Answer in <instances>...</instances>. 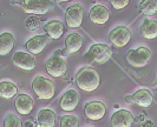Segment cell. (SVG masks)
I'll return each instance as SVG.
<instances>
[{
    "label": "cell",
    "mask_w": 157,
    "mask_h": 127,
    "mask_svg": "<svg viewBox=\"0 0 157 127\" xmlns=\"http://www.w3.org/2000/svg\"><path fill=\"white\" fill-rule=\"evenodd\" d=\"M89 127H94V126H89Z\"/></svg>",
    "instance_id": "4dcf8cb0"
},
{
    "label": "cell",
    "mask_w": 157,
    "mask_h": 127,
    "mask_svg": "<svg viewBox=\"0 0 157 127\" xmlns=\"http://www.w3.org/2000/svg\"><path fill=\"white\" fill-rule=\"evenodd\" d=\"M110 12L104 5L96 4L89 12V19L94 25H104L109 21Z\"/></svg>",
    "instance_id": "5bb4252c"
},
{
    "label": "cell",
    "mask_w": 157,
    "mask_h": 127,
    "mask_svg": "<svg viewBox=\"0 0 157 127\" xmlns=\"http://www.w3.org/2000/svg\"><path fill=\"white\" fill-rule=\"evenodd\" d=\"M124 100H125L126 103H134V101H132V96H131V95H126Z\"/></svg>",
    "instance_id": "83f0119b"
},
{
    "label": "cell",
    "mask_w": 157,
    "mask_h": 127,
    "mask_svg": "<svg viewBox=\"0 0 157 127\" xmlns=\"http://www.w3.org/2000/svg\"><path fill=\"white\" fill-rule=\"evenodd\" d=\"M151 51L148 47L144 46H140L134 49H129L126 53L125 60L129 65H131L132 67H144L149 64L150 59H151Z\"/></svg>",
    "instance_id": "5b68a950"
},
{
    "label": "cell",
    "mask_w": 157,
    "mask_h": 127,
    "mask_svg": "<svg viewBox=\"0 0 157 127\" xmlns=\"http://www.w3.org/2000/svg\"><path fill=\"white\" fill-rule=\"evenodd\" d=\"M112 56V49L106 44H92L84 54V60L94 65H103L108 63Z\"/></svg>",
    "instance_id": "7a4b0ae2"
},
{
    "label": "cell",
    "mask_w": 157,
    "mask_h": 127,
    "mask_svg": "<svg viewBox=\"0 0 157 127\" xmlns=\"http://www.w3.org/2000/svg\"><path fill=\"white\" fill-rule=\"evenodd\" d=\"M79 93L76 89H67L66 92H64V94L60 96V100H59V106L63 111L71 112L75 111L77 107H78L79 103Z\"/></svg>",
    "instance_id": "7c38bea8"
},
{
    "label": "cell",
    "mask_w": 157,
    "mask_h": 127,
    "mask_svg": "<svg viewBox=\"0 0 157 127\" xmlns=\"http://www.w3.org/2000/svg\"><path fill=\"white\" fill-rule=\"evenodd\" d=\"M16 45V38L11 32H2L0 34V56H5L13 49Z\"/></svg>",
    "instance_id": "44dd1931"
},
{
    "label": "cell",
    "mask_w": 157,
    "mask_h": 127,
    "mask_svg": "<svg viewBox=\"0 0 157 127\" xmlns=\"http://www.w3.org/2000/svg\"><path fill=\"white\" fill-rule=\"evenodd\" d=\"M26 127H36V126H33L31 122H26Z\"/></svg>",
    "instance_id": "f1b7e54d"
},
{
    "label": "cell",
    "mask_w": 157,
    "mask_h": 127,
    "mask_svg": "<svg viewBox=\"0 0 157 127\" xmlns=\"http://www.w3.org/2000/svg\"><path fill=\"white\" fill-rule=\"evenodd\" d=\"M83 35L79 34L77 32L70 33L66 38H65V49L63 51V53L65 54H75L78 51H80V48L83 46Z\"/></svg>",
    "instance_id": "9a60e30c"
},
{
    "label": "cell",
    "mask_w": 157,
    "mask_h": 127,
    "mask_svg": "<svg viewBox=\"0 0 157 127\" xmlns=\"http://www.w3.org/2000/svg\"><path fill=\"white\" fill-rule=\"evenodd\" d=\"M45 68L47 73L53 78H60L65 75L67 71V64L64 56L60 54V51H56L45 61Z\"/></svg>",
    "instance_id": "277c9868"
},
{
    "label": "cell",
    "mask_w": 157,
    "mask_h": 127,
    "mask_svg": "<svg viewBox=\"0 0 157 127\" xmlns=\"http://www.w3.org/2000/svg\"><path fill=\"white\" fill-rule=\"evenodd\" d=\"M79 120L76 115H63L60 118V127H78Z\"/></svg>",
    "instance_id": "d4e9b609"
},
{
    "label": "cell",
    "mask_w": 157,
    "mask_h": 127,
    "mask_svg": "<svg viewBox=\"0 0 157 127\" xmlns=\"http://www.w3.org/2000/svg\"><path fill=\"white\" fill-rule=\"evenodd\" d=\"M134 122V114L129 110H117L113 112L110 118V124L112 127H131Z\"/></svg>",
    "instance_id": "8fae6325"
},
{
    "label": "cell",
    "mask_w": 157,
    "mask_h": 127,
    "mask_svg": "<svg viewBox=\"0 0 157 127\" xmlns=\"http://www.w3.org/2000/svg\"><path fill=\"white\" fill-rule=\"evenodd\" d=\"M4 127H23V122L14 113H7L4 119Z\"/></svg>",
    "instance_id": "cb8c5ba5"
},
{
    "label": "cell",
    "mask_w": 157,
    "mask_h": 127,
    "mask_svg": "<svg viewBox=\"0 0 157 127\" xmlns=\"http://www.w3.org/2000/svg\"><path fill=\"white\" fill-rule=\"evenodd\" d=\"M44 32L46 33V35L50 39L58 40L62 38V35L64 34L65 27L64 24L60 20H51L44 25Z\"/></svg>",
    "instance_id": "ac0fdd59"
},
{
    "label": "cell",
    "mask_w": 157,
    "mask_h": 127,
    "mask_svg": "<svg viewBox=\"0 0 157 127\" xmlns=\"http://www.w3.org/2000/svg\"><path fill=\"white\" fill-rule=\"evenodd\" d=\"M115 9H124L129 5L130 0H108Z\"/></svg>",
    "instance_id": "4316f807"
},
{
    "label": "cell",
    "mask_w": 157,
    "mask_h": 127,
    "mask_svg": "<svg viewBox=\"0 0 157 127\" xmlns=\"http://www.w3.org/2000/svg\"><path fill=\"white\" fill-rule=\"evenodd\" d=\"M140 12L143 16H154L157 12V0H142Z\"/></svg>",
    "instance_id": "603a6c76"
},
{
    "label": "cell",
    "mask_w": 157,
    "mask_h": 127,
    "mask_svg": "<svg viewBox=\"0 0 157 127\" xmlns=\"http://www.w3.org/2000/svg\"><path fill=\"white\" fill-rule=\"evenodd\" d=\"M84 113H85V117L89 120L98 121V120L103 119L105 117V114H106V106L101 100H92V101H89L85 105Z\"/></svg>",
    "instance_id": "9c48e42d"
},
{
    "label": "cell",
    "mask_w": 157,
    "mask_h": 127,
    "mask_svg": "<svg viewBox=\"0 0 157 127\" xmlns=\"http://www.w3.org/2000/svg\"><path fill=\"white\" fill-rule=\"evenodd\" d=\"M18 95V86L11 80H1L0 81V98L10 100Z\"/></svg>",
    "instance_id": "7402d4cb"
},
{
    "label": "cell",
    "mask_w": 157,
    "mask_h": 127,
    "mask_svg": "<svg viewBox=\"0 0 157 127\" xmlns=\"http://www.w3.org/2000/svg\"><path fill=\"white\" fill-rule=\"evenodd\" d=\"M39 24H40L39 18H37L36 16H30V18H29V19L25 21V26H26L29 30H31V31H33V30H37V28L39 27Z\"/></svg>",
    "instance_id": "484cf974"
},
{
    "label": "cell",
    "mask_w": 157,
    "mask_h": 127,
    "mask_svg": "<svg viewBox=\"0 0 157 127\" xmlns=\"http://www.w3.org/2000/svg\"><path fill=\"white\" fill-rule=\"evenodd\" d=\"M34 106V101L31 98V95L26 94V93H21L16 96L14 100V107H16L17 112L21 115H27L30 114L33 110Z\"/></svg>",
    "instance_id": "2e32d148"
},
{
    "label": "cell",
    "mask_w": 157,
    "mask_h": 127,
    "mask_svg": "<svg viewBox=\"0 0 157 127\" xmlns=\"http://www.w3.org/2000/svg\"><path fill=\"white\" fill-rule=\"evenodd\" d=\"M32 91L39 100H51L56 94L55 82L43 75H37L32 80Z\"/></svg>",
    "instance_id": "3957f363"
},
{
    "label": "cell",
    "mask_w": 157,
    "mask_h": 127,
    "mask_svg": "<svg viewBox=\"0 0 157 127\" xmlns=\"http://www.w3.org/2000/svg\"><path fill=\"white\" fill-rule=\"evenodd\" d=\"M131 96H132L134 103L141 106L143 108L149 107L150 105L152 103V101H154V94L148 88H140Z\"/></svg>",
    "instance_id": "e0dca14e"
},
{
    "label": "cell",
    "mask_w": 157,
    "mask_h": 127,
    "mask_svg": "<svg viewBox=\"0 0 157 127\" xmlns=\"http://www.w3.org/2000/svg\"><path fill=\"white\" fill-rule=\"evenodd\" d=\"M140 31H141L142 37L145 38V39L151 40L157 38V20L145 18L142 21Z\"/></svg>",
    "instance_id": "ffe728a7"
},
{
    "label": "cell",
    "mask_w": 157,
    "mask_h": 127,
    "mask_svg": "<svg viewBox=\"0 0 157 127\" xmlns=\"http://www.w3.org/2000/svg\"><path fill=\"white\" fill-rule=\"evenodd\" d=\"M56 112L51 108H41L37 114L38 127H55L56 126Z\"/></svg>",
    "instance_id": "d6986e66"
},
{
    "label": "cell",
    "mask_w": 157,
    "mask_h": 127,
    "mask_svg": "<svg viewBox=\"0 0 157 127\" xmlns=\"http://www.w3.org/2000/svg\"><path fill=\"white\" fill-rule=\"evenodd\" d=\"M48 41H50V38L46 34H38V35H34L27 40L25 46H26V49L29 51V53L36 56V54H40L44 51Z\"/></svg>",
    "instance_id": "4fadbf2b"
},
{
    "label": "cell",
    "mask_w": 157,
    "mask_h": 127,
    "mask_svg": "<svg viewBox=\"0 0 157 127\" xmlns=\"http://www.w3.org/2000/svg\"><path fill=\"white\" fill-rule=\"evenodd\" d=\"M12 63L16 67L24 70V71H33L37 65L34 56H32L31 53H27L24 51H18L13 54Z\"/></svg>",
    "instance_id": "30bf717a"
},
{
    "label": "cell",
    "mask_w": 157,
    "mask_h": 127,
    "mask_svg": "<svg viewBox=\"0 0 157 127\" xmlns=\"http://www.w3.org/2000/svg\"><path fill=\"white\" fill-rule=\"evenodd\" d=\"M66 1H71V0H57V2H66Z\"/></svg>",
    "instance_id": "f546056e"
},
{
    "label": "cell",
    "mask_w": 157,
    "mask_h": 127,
    "mask_svg": "<svg viewBox=\"0 0 157 127\" xmlns=\"http://www.w3.org/2000/svg\"><path fill=\"white\" fill-rule=\"evenodd\" d=\"M76 85L84 92H94L99 87L101 77L92 67H83L76 73Z\"/></svg>",
    "instance_id": "6da1fadb"
},
{
    "label": "cell",
    "mask_w": 157,
    "mask_h": 127,
    "mask_svg": "<svg viewBox=\"0 0 157 127\" xmlns=\"http://www.w3.org/2000/svg\"><path fill=\"white\" fill-rule=\"evenodd\" d=\"M131 35L132 33L129 27H126L124 25H119L109 33V40L113 46L122 48L129 44Z\"/></svg>",
    "instance_id": "52a82bcc"
},
{
    "label": "cell",
    "mask_w": 157,
    "mask_h": 127,
    "mask_svg": "<svg viewBox=\"0 0 157 127\" xmlns=\"http://www.w3.org/2000/svg\"><path fill=\"white\" fill-rule=\"evenodd\" d=\"M84 7L82 4H73L66 8L65 11V21L70 28H78L83 24Z\"/></svg>",
    "instance_id": "ba28073f"
},
{
    "label": "cell",
    "mask_w": 157,
    "mask_h": 127,
    "mask_svg": "<svg viewBox=\"0 0 157 127\" xmlns=\"http://www.w3.org/2000/svg\"><path fill=\"white\" fill-rule=\"evenodd\" d=\"M21 8L25 13L41 16L55 8V4L51 0H23Z\"/></svg>",
    "instance_id": "8992f818"
}]
</instances>
